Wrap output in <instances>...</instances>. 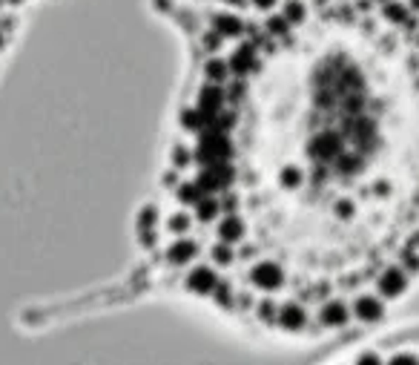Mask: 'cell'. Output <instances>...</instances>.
I'll list each match as a JSON object with an SVG mask.
<instances>
[{
    "instance_id": "6da1fadb",
    "label": "cell",
    "mask_w": 419,
    "mask_h": 365,
    "mask_svg": "<svg viewBox=\"0 0 419 365\" xmlns=\"http://www.w3.org/2000/svg\"><path fill=\"white\" fill-rule=\"evenodd\" d=\"M190 78L144 242L199 302L284 337L353 325L419 233V81L385 0H158Z\"/></svg>"
},
{
    "instance_id": "7a4b0ae2",
    "label": "cell",
    "mask_w": 419,
    "mask_h": 365,
    "mask_svg": "<svg viewBox=\"0 0 419 365\" xmlns=\"http://www.w3.org/2000/svg\"><path fill=\"white\" fill-rule=\"evenodd\" d=\"M29 0H0V58L6 55L14 32L21 26V14Z\"/></svg>"
}]
</instances>
